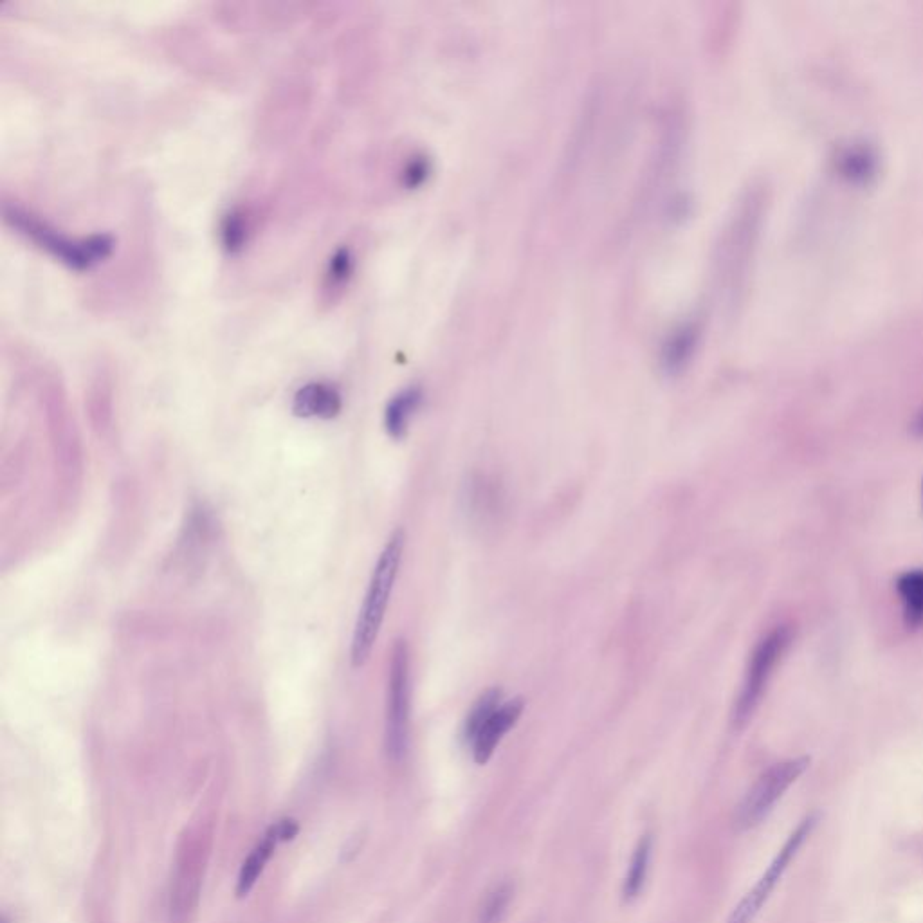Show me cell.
Here are the masks:
<instances>
[{"label":"cell","instance_id":"obj_1","mask_svg":"<svg viewBox=\"0 0 923 923\" xmlns=\"http://www.w3.org/2000/svg\"><path fill=\"white\" fill-rule=\"evenodd\" d=\"M404 543L406 534L403 529H397L386 541L383 552L375 563L374 572L366 588L365 599L357 615L352 646H350V660L354 668H363L368 658L372 655L375 642L383 628L386 610L390 604L393 586L399 576V568L403 561Z\"/></svg>","mask_w":923,"mask_h":923},{"label":"cell","instance_id":"obj_2","mask_svg":"<svg viewBox=\"0 0 923 923\" xmlns=\"http://www.w3.org/2000/svg\"><path fill=\"white\" fill-rule=\"evenodd\" d=\"M4 215L13 228L19 229L22 235L31 238L38 247L46 249L49 255L76 271H85L100 264L114 249V240L110 235H91L71 240L17 208H6Z\"/></svg>","mask_w":923,"mask_h":923},{"label":"cell","instance_id":"obj_3","mask_svg":"<svg viewBox=\"0 0 923 923\" xmlns=\"http://www.w3.org/2000/svg\"><path fill=\"white\" fill-rule=\"evenodd\" d=\"M410 740V651L404 640L393 644L388 668L384 747L392 761L406 756Z\"/></svg>","mask_w":923,"mask_h":923},{"label":"cell","instance_id":"obj_4","mask_svg":"<svg viewBox=\"0 0 923 923\" xmlns=\"http://www.w3.org/2000/svg\"><path fill=\"white\" fill-rule=\"evenodd\" d=\"M792 639V631L786 626H779L776 630L770 631L765 639L759 642L752 657H750L749 669L745 675V682L741 686L740 696L736 700L734 707V725L736 727H745L749 723L752 714L756 713L759 702L763 698V693L767 689L768 680L772 677L777 662L783 657L788 644Z\"/></svg>","mask_w":923,"mask_h":923},{"label":"cell","instance_id":"obj_5","mask_svg":"<svg viewBox=\"0 0 923 923\" xmlns=\"http://www.w3.org/2000/svg\"><path fill=\"white\" fill-rule=\"evenodd\" d=\"M808 767H810V758L801 756V758L781 761L774 767L768 768L767 772H763L738 808L736 823L741 830H750L758 826L763 819H767V815L774 810L777 801L785 796L786 790L805 774Z\"/></svg>","mask_w":923,"mask_h":923},{"label":"cell","instance_id":"obj_6","mask_svg":"<svg viewBox=\"0 0 923 923\" xmlns=\"http://www.w3.org/2000/svg\"><path fill=\"white\" fill-rule=\"evenodd\" d=\"M817 823H819V814H810L805 821H801L796 832L788 837L785 846L777 853L776 859L772 860V864L763 873V877L759 878L758 884L750 889L740 904L736 905L727 923H752L761 911V907L767 902L768 896L772 895V891L776 889L781 877L785 875L790 862L796 859L797 851L801 850V846L810 837V833L814 832Z\"/></svg>","mask_w":923,"mask_h":923},{"label":"cell","instance_id":"obj_7","mask_svg":"<svg viewBox=\"0 0 923 923\" xmlns=\"http://www.w3.org/2000/svg\"><path fill=\"white\" fill-rule=\"evenodd\" d=\"M523 709H525L523 698H512L509 702L500 705L489 716V720L482 725V729L476 732L475 740L471 741L476 763L484 765L491 759L503 736L511 731L516 722L520 720Z\"/></svg>","mask_w":923,"mask_h":923},{"label":"cell","instance_id":"obj_8","mask_svg":"<svg viewBox=\"0 0 923 923\" xmlns=\"http://www.w3.org/2000/svg\"><path fill=\"white\" fill-rule=\"evenodd\" d=\"M341 406V393L329 383L305 384L293 399L294 415L302 419H334Z\"/></svg>","mask_w":923,"mask_h":923},{"label":"cell","instance_id":"obj_9","mask_svg":"<svg viewBox=\"0 0 923 923\" xmlns=\"http://www.w3.org/2000/svg\"><path fill=\"white\" fill-rule=\"evenodd\" d=\"M421 401V390L417 386H412V388H406L403 392L397 393L388 403L386 412H384V428L392 439H403L413 415L421 406Z\"/></svg>","mask_w":923,"mask_h":923},{"label":"cell","instance_id":"obj_10","mask_svg":"<svg viewBox=\"0 0 923 923\" xmlns=\"http://www.w3.org/2000/svg\"><path fill=\"white\" fill-rule=\"evenodd\" d=\"M282 842L276 826H273L269 832L264 835V839L256 844L255 850L247 857L246 862L242 864L240 875H238L237 895L246 896L253 887L256 880L264 873L266 864L273 857V851L276 846Z\"/></svg>","mask_w":923,"mask_h":923},{"label":"cell","instance_id":"obj_11","mask_svg":"<svg viewBox=\"0 0 923 923\" xmlns=\"http://www.w3.org/2000/svg\"><path fill=\"white\" fill-rule=\"evenodd\" d=\"M896 590L904 604L905 624L920 628L923 624V570H909L896 581Z\"/></svg>","mask_w":923,"mask_h":923},{"label":"cell","instance_id":"obj_12","mask_svg":"<svg viewBox=\"0 0 923 923\" xmlns=\"http://www.w3.org/2000/svg\"><path fill=\"white\" fill-rule=\"evenodd\" d=\"M649 857H651V837L644 835L633 851L630 869H628V875L622 886V895L626 902H631L640 895L646 877H648Z\"/></svg>","mask_w":923,"mask_h":923},{"label":"cell","instance_id":"obj_13","mask_svg":"<svg viewBox=\"0 0 923 923\" xmlns=\"http://www.w3.org/2000/svg\"><path fill=\"white\" fill-rule=\"evenodd\" d=\"M502 700V691L500 689H489L484 695L478 698V702L473 705V709L467 714L466 725H464V738L467 743L475 740L476 732L482 729L489 716L500 707Z\"/></svg>","mask_w":923,"mask_h":923},{"label":"cell","instance_id":"obj_14","mask_svg":"<svg viewBox=\"0 0 923 923\" xmlns=\"http://www.w3.org/2000/svg\"><path fill=\"white\" fill-rule=\"evenodd\" d=\"M354 273V255L348 247H338L334 255L330 256L329 264L325 269V289L329 293H336L348 284L350 276Z\"/></svg>","mask_w":923,"mask_h":923},{"label":"cell","instance_id":"obj_15","mask_svg":"<svg viewBox=\"0 0 923 923\" xmlns=\"http://www.w3.org/2000/svg\"><path fill=\"white\" fill-rule=\"evenodd\" d=\"M246 240L247 224L246 220H244V215L237 210L229 211L228 215H224L222 224H220L222 247L231 255H235V253L244 249Z\"/></svg>","mask_w":923,"mask_h":923},{"label":"cell","instance_id":"obj_16","mask_svg":"<svg viewBox=\"0 0 923 923\" xmlns=\"http://www.w3.org/2000/svg\"><path fill=\"white\" fill-rule=\"evenodd\" d=\"M693 348H695L693 329L684 327V329L680 330L677 338L669 341L666 354H664V365H666L671 374H675V372L684 368V365L689 361V357L693 354Z\"/></svg>","mask_w":923,"mask_h":923},{"label":"cell","instance_id":"obj_17","mask_svg":"<svg viewBox=\"0 0 923 923\" xmlns=\"http://www.w3.org/2000/svg\"><path fill=\"white\" fill-rule=\"evenodd\" d=\"M512 889L509 882H503L500 886L494 887L493 891L485 898L484 905L480 909L478 923H500L503 914L507 913V907L511 904Z\"/></svg>","mask_w":923,"mask_h":923},{"label":"cell","instance_id":"obj_18","mask_svg":"<svg viewBox=\"0 0 923 923\" xmlns=\"http://www.w3.org/2000/svg\"><path fill=\"white\" fill-rule=\"evenodd\" d=\"M913 431H914V435H918V437H923V412L920 413V415H918V419L914 421Z\"/></svg>","mask_w":923,"mask_h":923},{"label":"cell","instance_id":"obj_19","mask_svg":"<svg viewBox=\"0 0 923 923\" xmlns=\"http://www.w3.org/2000/svg\"><path fill=\"white\" fill-rule=\"evenodd\" d=\"M922 498H923V482H922Z\"/></svg>","mask_w":923,"mask_h":923}]
</instances>
